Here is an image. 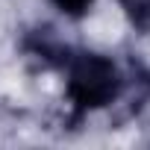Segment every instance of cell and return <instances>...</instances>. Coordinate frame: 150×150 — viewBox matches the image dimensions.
<instances>
[{"label": "cell", "mask_w": 150, "mask_h": 150, "mask_svg": "<svg viewBox=\"0 0 150 150\" xmlns=\"http://www.w3.org/2000/svg\"><path fill=\"white\" fill-rule=\"evenodd\" d=\"M138 30H150V0H118Z\"/></svg>", "instance_id": "3957f363"}, {"label": "cell", "mask_w": 150, "mask_h": 150, "mask_svg": "<svg viewBox=\"0 0 150 150\" xmlns=\"http://www.w3.org/2000/svg\"><path fill=\"white\" fill-rule=\"evenodd\" d=\"M27 50L56 68H65V62L71 59V50L53 35V30H35L30 38H27Z\"/></svg>", "instance_id": "7a4b0ae2"}, {"label": "cell", "mask_w": 150, "mask_h": 150, "mask_svg": "<svg viewBox=\"0 0 150 150\" xmlns=\"http://www.w3.org/2000/svg\"><path fill=\"white\" fill-rule=\"evenodd\" d=\"M94 0H53V6L59 12H65L68 18H83L88 9H91Z\"/></svg>", "instance_id": "277c9868"}, {"label": "cell", "mask_w": 150, "mask_h": 150, "mask_svg": "<svg viewBox=\"0 0 150 150\" xmlns=\"http://www.w3.org/2000/svg\"><path fill=\"white\" fill-rule=\"evenodd\" d=\"M68 71V100L74 103V115H86L94 109H103L124 94V77L118 74L115 62L100 53H71L65 62Z\"/></svg>", "instance_id": "6da1fadb"}]
</instances>
